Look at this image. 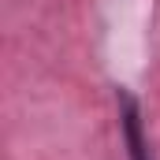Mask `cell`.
Masks as SVG:
<instances>
[{
    "label": "cell",
    "mask_w": 160,
    "mask_h": 160,
    "mask_svg": "<svg viewBox=\"0 0 160 160\" xmlns=\"http://www.w3.org/2000/svg\"><path fill=\"white\" fill-rule=\"evenodd\" d=\"M119 123H123V138H127L130 160H153L149 138L142 134V112H138V104H134L127 93H119Z\"/></svg>",
    "instance_id": "1"
}]
</instances>
